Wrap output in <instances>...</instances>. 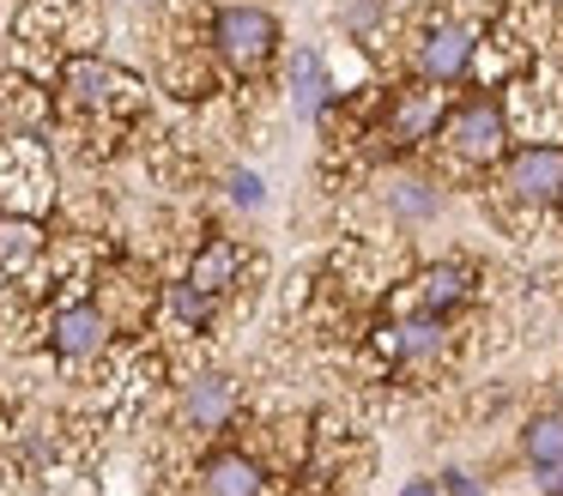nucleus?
I'll return each mask as SVG.
<instances>
[{
  "mask_svg": "<svg viewBox=\"0 0 563 496\" xmlns=\"http://www.w3.org/2000/svg\"><path fill=\"white\" fill-rule=\"evenodd\" d=\"M62 103H67V115L115 128V121H134L140 109H146V85H140L134 73L98 60V55H79L62 67Z\"/></svg>",
  "mask_w": 563,
  "mask_h": 496,
  "instance_id": "1",
  "label": "nucleus"
},
{
  "mask_svg": "<svg viewBox=\"0 0 563 496\" xmlns=\"http://www.w3.org/2000/svg\"><path fill=\"white\" fill-rule=\"evenodd\" d=\"M437 145H442V157L461 164V169L503 164V157H509V109H503L497 97H466V103H454L449 115H442Z\"/></svg>",
  "mask_w": 563,
  "mask_h": 496,
  "instance_id": "2",
  "label": "nucleus"
},
{
  "mask_svg": "<svg viewBox=\"0 0 563 496\" xmlns=\"http://www.w3.org/2000/svg\"><path fill=\"white\" fill-rule=\"evenodd\" d=\"M212 48L236 73H261L279 55V19L267 7H224V12H212Z\"/></svg>",
  "mask_w": 563,
  "mask_h": 496,
  "instance_id": "3",
  "label": "nucleus"
},
{
  "mask_svg": "<svg viewBox=\"0 0 563 496\" xmlns=\"http://www.w3.org/2000/svg\"><path fill=\"white\" fill-rule=\"evenodd\" d=\"M503 194L515 206H558L563 200V145H515L503 157Z\"/></svg>",
  "mask_w": 563,
  "mask_h": 496,
  "instance_id": "4",
  "label": "nucleus"
},
{
  "mask_svg": "<svg viewBox=\"0 0 563 496\" xmlns=\"http://www.w3.org/2000/svg\"><path fill=\"white\" fill-rule=\"evenodd\" d=\"M115 339V315L103 309L98 297H79V302H62V309L49 315V345L62 351V357L86 363V357H103Z\"/></svg>",
  "mask_w": 563,
  "mask_h": 496,
  "instance_id": "5",
  "label": "nucleus"
},
{
  "mask_svg": "<svg viewBox=\"0 0 563 496\" xmlns=\"http://www.w3.org/2000/svg\"><path fill=\"white\" fill-rule=\"evenodd\" d=\"M442 115H449L442 85L437 79H418V85H406V91H394L388 121H382V140L400 145V152H406V145H424V140H437Z\"/></svg>",
  "mask_w": 563,
  "mask_h": 496,
  "instance_id": "6",
  "label": "nucleus"
},
{
  "mask_svg": "<svg viewBox=\"0 0 563 496\" xmlns=\"http://www.w3.org/2000/svg\"><path fill=\"white\" fill-rule=\"evenodd\" d=\"M473 55H478V31H473V24H461V19H437L424 36H418L412 67H418V79L449 85V79H461V73L473 67Z\"/></svg>",
  "mask_w": 563,
  "mask_h": 496,
  "instance_id": "7",
  "label": "nucleus"
},
{
  "mask_svg": "<svg viewBox=\"0 0 563 496\" xmlns=\"http://www.w3.org/2000/svg\"><path fill=\"white\" fill-rule=\"evenodd\" d=\"M369 345H376V357L388 363H418V357H437L442 345H449V327H442V315H406V321H382L376 333H369Z\"/></svg>",
  "mask_w": 563,
  "mask_h": 496,
  "instance_id": "8",
  "label": "nucleus"
},
{
  "mask_svg": "<svg viewBox=\"0 0 563 496\" xmlns=\"http://www.w3.org/2000/svg\"><path fill=\"white\" fill-rule=\"evenodd\" d=\"M231 418H236V382H231V375L207 370V375H195V382L183 387V430L219 436Z\"/></svg>",
  "mask_w": 563,
  "mask_h": 496,
  "instance_id": "9",
  "label": "nucleus"
},
{
  "mask_svg": "<svg viewBox=\"0 0 563 496\" xmlns=\"http://www.w3.org/2000/svg\"><path fill=\"white\" fill-rule=\"evenodd\" d=\"M91 0H31L25 12H19V36H62V48H86L91 43Z\"/></svg>",
  "mask_w": 563,
  "mask_h": 496,
  "instance_id": "10",
  "label": "nucleus"
},
{
  "mask_svg": "<svg viewBox=\"0 0 563 496\" xmlns=\"http://www.w3.org/2000/svg\"><path fill=\"white\" fill-rule=\"evenodd\" d=\"M200 496H267V472H261L255 454L224 448L200 466Z\"/></svg>",
  "mask_w": 563,
  "mask_h": 496,
  "instance_id": "11",
  "label": "nucleus"
},
{
  "mask_svg": "<svg viewBox=\"0 0 563 496\" xmlns=\"http://www.w3.org/2000/svg\"><path fill=\"white\" fill-rule=\"evenodd\" d=\"M521 454H527V466L539 472L545 491H563V406L558 411H539V418L527 423V430H521Z\"/></svg>",
  "mask_w": 563,
  "mask_h": 496,
  "instance_id": "12",
  "label": "nucleus"
},
{
  "mask_svg": "<svg viewBox=\"0 0 563 496\" xmlns=\"http://www.w3.org/2000/svg\"><path fill=\"white\" fill-rule=\"evenodd\" d=\"M43 261V224L31 212H0V285L25 278Z\"/></svg>",
  "mask_w": 563,
  "mask_h": 496,
  "instance_id": "13",
  "label": "nucleus"
},
{
  "mask_svg": "<svg viewBox=\"0 0 563 496\" xmlns=\"http://www.w3.org/2000/svg\"><path fill=\"white\" fill-rule=\"evenodd\" d=\"M412 302L424 315H449V309H461L466 297H473V273H466L461 261H437V266H424V273L412 278Z\"/></svg>",
  "mask_w": 563,
  "mask_h": 496,
  "instance_id": "14",
  "label": "nucleus"
},
{
  "mask_svg": "<svg viewBox=\"0 0 563 496\" xmlns=\"http://www.w3.org/2000/svg\"><path fill=\"white\" fill-rule=\"evenodd\" d=\"M236 273H243V242H231V236H212L207 249H195V261H188V278H195L200 290H212V297H231Z\"/></svg>",
  "mask_w": 563,
  "mask_h": 496,
  "instance_id": "15",
  "label": "nucleus"
},
{
  "mask_svg": "<svg viewBox=\"0 0 563 496\" xmlns=\"http://www.w3.org/2000/svg\"><path fill=\"white\" fill-rule=\"evenodd\" d=\"M285 91H291V109H297L303 121H316L321 109H328L333 85H328V67H321V55H316V48H297V55H291V73H285Z\"/></svg>",
  "mask_w": 563,
  "mask_h": 496,
  "instance_id": "16",
  "label": "nucleus"
},
{
  "mask_svg": "<svg viewBox=\"0 0 563 496\" xmlns=\"http://www.w3.org/2000/svg\"><path fill=\"white\" fill-rule=\"evenodd\" d=\"M49 103H43L37 85L25 79H0V140H13V133H37Z\"/></svg>",
  "mask_w": 563,
  "mask_h": 496,
  "instance_id": "17",
  "label": "nucleus"
},
{
  "mask_svg": "<svg viewBox=\"0 0 563 496\" xmlns=\"http://www.w3.org/2000/svg\"><path fill=\"white\" fill-rule=\"evenodd\" d=\"M164 302H170V315H176L183 327H195V333L212 321V315H219V297H212V290H200L195 278H183V285H170V290H164Z\"/></svg>",
  "mask_w": 563,
  "mask_h": 496,
  "instance_id": "18",
  "label": "nucleus"
},
{
  "mask_svg": "<svg viewBox=\"0 0 563 496\" xmlns=\"http://www.w3.org/2000/svg\"><path fill=\"white\" fill-rule=\"evenodd\" d=\"M388 206H394L400 218H437L442 194L430 188V181H418V176H394V181H388Z\"/></svg>",
  "mask_w": 563,
  "mask_h": 496,
  "instance_id": "19",
  "label": "nucleus"
},
{
  "mask_svg": "<svg viewBox=\"0 0 563 496\" xmlns=\"http://www.w3.org/2000/svg\"><path fill=\"white\" fill-rule=\"evenodd\" d=\"M224 194H231V206H243V212H261V206H267V181H261L255 169H231Z\"/></svg>",
  "mask_w": 563,
  "mask_h": 496,
  "instance_id": "20",
  "label": "nucleus"
},
{
  "mask_svg": "<svg viewBox=\"0 0 563 496\" xmlns=\"http://www.w3.org/2000/svg\"><path fill=\"white\" fill-rule=\"evenodd\" d=\"M442 496H485L473 472H442Z\"/></svg>",
  "mask_w": 563,
  "mask_h": 496,
  "instance_id": "21",
  "label": "nucleus"
},
{
  "mask_svg": "<svg viewBox=\"0 0 563 496\" xmlns=\"http://www.w3.org/2000/svg\"><path fill=\"white\" fill-rule=\"evenodd\" d=\"M400 496H442V484L437 478H412V484H400Z\"/></svg>",
  "mask_w": 563,
  "mask_h": 496,
  "instance_id": "22",
  "label": "nucleus"
},
{
  "mask_svg": "<svg viewBox=\"0 0 563 496\" xmlns=\"http://www.w3.org/2000/svg\"><path fill=\"white\" fill-rule=\"evenodd\" d=\"M558 496H563V491H558Z\"/></svg>",
  "mask_w": 563,
  "mask_h": 496,
  "instance_id": "23",
  "label": "nucleus"
},
{
  "mask_svg": "<svg viewBox=\"0 0 563 496\" xmlns=\"http://www.w3.org/2000/svg\"><path fill=\"white\" fill-rule=\"evenodd\" d=\"M558 206H563V200H558Z\"/></svg>",
  "mask_w": 563,
  "mask_h": 496,
  "instance_id": "24",
  "label": "nucleus"
}]
</instances>
